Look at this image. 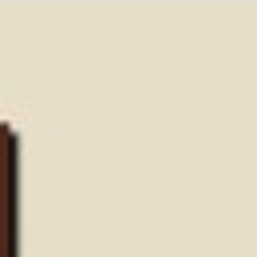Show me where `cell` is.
<instances>
[{"mask_svg": "<svg viewBox=\"0 0 257 257\" xmlns=\"http://www.w3.org/2000/svg\"><path fill=\"white\" fill-rule=\"evenodd\" d=\"M0 257H20V181L8 128H0Z\"/></svg>", "mask_w": 257, "mask_h": 257, "instance_id": "1", "label": "cell"}]
</instances>
